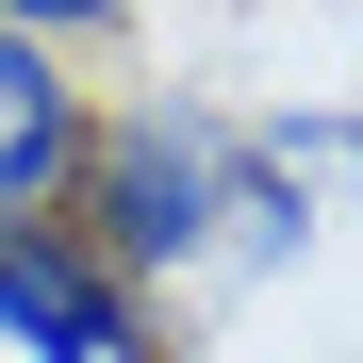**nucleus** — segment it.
Returning a JSON list of instances; mask_svg holds the SVG:
<instances>
[{"instance_id": "1", "label": "nucleus", "mask_w": 363, "mask_h": 363, "mask_svg": "<svg viewBox=\"0 0 363 363\" xmlns=\"http://www.w3.org/2000/svg\"><path fill=\"white\" fill-rule=\"evenodd\" d=\"M99 264H199L231 248V116H116L99 133Z\"/></svg>"}, {"instance_id": "2", "label": "nucleus", "mask_w": 363, "mask_h": 363, "mask_svg": "<svg viewBox=\"0 0 363 363\" xmlns=\"http://www.w3.org/2000/svg\"><path fill=\"white\" fill-rule=\"evenodd\" d=\"M0 347H33V363H149V314H133V281L99 264V231L17 215L0 231Z\"/></svg>"}, {"instance_id": "3", "label": "nucleus", "mask_w": 363, "mask_h": 363, "mask_svg": "<svg viewBox=\"0 0 363 363\" xmlns=\"http://www.w3.org/2000/svg\"><path fill=\"white\" fill-rule=\"evenodd\" d=\"M99 165V116H83V83L50 67L33 33H0V231L17 215H67V182Z\"/></svg>"}, {"instance_id": "4", "label": "nucleus", "mask_w": 363, "mask_h": 363, "mask_svg": "<svg viewBox=\"0 0 363 363\" xmlns=\"http://www.w3.org/2000/svg\"><path fill=\"white\" fill-rule=\"evenodd\" d=\"M83 17H133V0H0V33H33V50H50V33H83Z\"/></svg>"}]
</instances>
